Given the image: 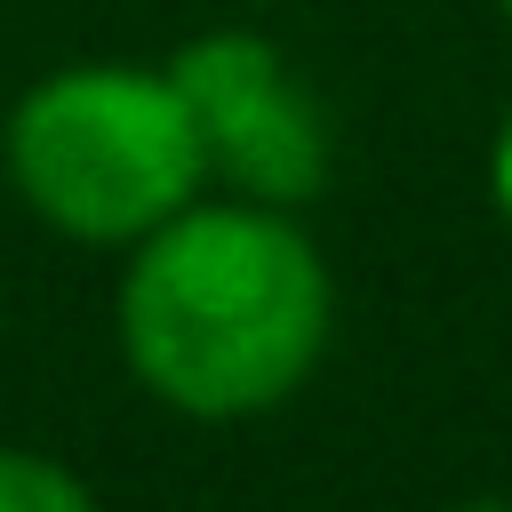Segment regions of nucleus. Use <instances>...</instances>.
Instances as JSON below:
<instances>
[{
    "label": "nucleus",
    "mask_w": 512,
    "mask_h": 512,
    "mask_svg": "<svg viewBox=\"0 0 512 512\" xmlns=\"http://www.w3.org/2000/svg\"><path fill=\"white\" fill-rule=\"evenodd\" d=\"M504 16H512V0H504Z\"/></svg>",
    "instance_id": "nucleus-7"
},
{
    "label": "nucleus",
    "mask_w": 512,
    "mask_h": 512,
    "mask_svg": "<svg viewBox=\"0 0 512 512\" xmlns=\"http://www.w3.org/2000/svg\"><path fill=\"white\" fill-rule=\"evenodd\" d=\"M8 168L24 200L72 240H144L192 208L208 160L168 72L72 64L40 80L8 120Z\"/></svg>",
    "instance_id": "nucleus-2"
},
{
    "label": "nucleus",
    "mask_w": 512,
    "mask_h": 512,
    "mask_svg": "<svg viewBox=\"0 0 512 512\" xmlns=\"http://www.w3.org/2000/svg\"><path fill=\"white\" fill-rule=\"evenodd\" d=\"M0 512H96V496L64 464L32 448H0Z\"/></svg>",
    "instance_id": "nucleus-4"
},
{
    "label": "nucleus",
    "mask_w": 512,
    "mask_h": 512,
    "mask_svg": "<svg viewBox=\"0 0 512 512\" xmlns=\"http://www.w3.org/2000/svg\"><path fill=\"white\" fill-rule=\"evenodd\" d=\"M488 184H496V208H504V224H512V120L496 128V152H488Z\"/></svg>",
    "instance_id": "nucleus-5"
},
{
    "label": "nucleus",
    "mask_w": 512,
    "mask_h": 512,
    "mask_svg": "<svg viewBox=\"0 0 512 512\" xmlns=\"http://www.w3.org/2000/svg\"><path fill=\"white\" fill-rule=\"evenodd\" d=\"M328 344V272L288 208H176L120 280V352L184 416H256L288 400Z\"/></svg>",
    "instance_id": "nucleus-1"
},
{
    "label": "nucleus",
    "mask_w": 512,
    "mask_h": 512,
    "mask_svg": "<svg viewBox=\"0 0 512 512\" xmlns=\"http://www.w3.org/2000/svg\"><path fill=\"white\" fill-rule=\"evenodd\" d=\"M192 128H200V160L208 176H224L240 200L264 208H296L320 192L328 176V128L312 112V96L288 80L280 48L256 32H208L192 48H176L168 64Z\"/></svg>",
    "instance_id": "nucleus-3"
},
{
    "label": "nucleus",
    "mask_w": 512,
    "mask_h": 512,
    "mask_svg": "<svg viewBox=\"0 0 512 512\" xmlns=\"http://www.w3.org/2000/svg\"><path fill=\"white\" fill-rule=\"evenodd\" d=\"M464 512H512V504H464Z\"/></svg>",
    "instance_id": "nucleus-6"
}]
</instances>
